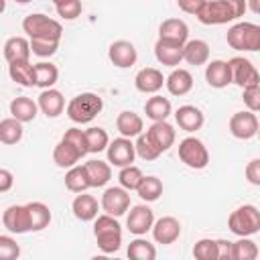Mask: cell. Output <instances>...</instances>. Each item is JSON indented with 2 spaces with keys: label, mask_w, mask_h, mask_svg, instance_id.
I'll use <instances>...</instances> for the list:
<instances>
[{
  "label": "cell",
  "mask_w": 260,
  "mask_h": 260,
  "mask_svg": "<svg viewBox=\"0 0 260 260\" xmlns=\"http://www.w3.org/2000/svg\"><path fill=\"white\" fill-rule=\"evenodd\" d=\"M248 10V0H207L199 10L197 18L201 24H228L244 16Z\"/></svg>",
  "instance_id": "obj_1"
},
{
  "label": "cell",
  "mask_w": 260,
  "mask_h": 260,
  "mask_svg": "<svg viewBox=\"0 0 260 260\" xmlns=\"http://www.w3.org/2000/svg\"><path fill=\"white\" fill-rule=\"evenodd\" d=\"M93 234L98 240V246L104 254H112L118 252L122 246V228L118 223V219L110 213L98 215L95 223H93Z\"/></svg>",
  "instance_id": "obj_2"
},
{
  "label": "cell",
  "mask_w": 260,
  "mask_h": 260,
  "mask_svg": "<svg viewBox=\"0 0 260 260\" xmlns=\"http://www.w3.org/2000/svg\"><path fill=\"white\" fill-rule=\"evenodd\" d=\"M102 108H104L102 98L98 93L85 91L71 98V102L67 104V116L75 124H87L102 112Z\"/></svg>",
  "instance_id": "obj_3"
},
{
  "label": "cell",
  "mask_w": 260,
  "mask_h": 260,
  "mask_svg": "<svg viewBox=\"0 0 260 260\" xmlns=\"http://www.w3.org/2000/svg\"><path fill=\"white\" fill-rule=\"evenodd\" d=\"M228 228L236 236H254L260 232V211L256 205H240L228 217Z\"/></svg>",
  "instance_id": "obj_4"
},
{
  "label": "cell",
  "mask_w": 260,
  "mask_h": 260,
  "mask_svg": "<svg viewBox=\"0 0 260 260\" xmlns=\"http://www.w3.org/2000/svg\"><path fill=\"white\" fill-rule=\"evenodd\" d=\"M225 41L236 51H260V24L236 22L228 30Z\"/></svg>",
  "instance_id": "obj_5"
},
{
  "label": "cell",
  "mask_w": 260,
  "mask_h": 260,
  "mask_svg": "<svg viewBox=\"0 0 260 260\" xmlns=\"http://www.w3.org/2000/svg\"><path fill=\"white\" fill-rule=\"evenodd\" d=\"M22 30L30 39H57V41H61V35H63L61 22L55 18H49L47 14H41V12L28 14L22 20Z\"/></svg>",
  "instance_id": "obj_6"
},
{
  "label": "cell",
  "mask_w": 260,
  "mask_h": 260,
  "mask_svg": "<svg viewBox=\"0 0 260 260\" xmlns=\"http://www.w3.org/2000/svg\"><path fill=\"white\" fill-rule=\"evenodd\" d=\"M179 158L189 167V169H205L209 165V152L205 148V144L195 138V136H187L179 142Z\"/></svg>",
  "instance_id": "obj_7"
},
{
  "label": "cell",
  "mask_w": 260,
  "mask_h": 260,
  "mask_svg": "<svg viewBox=\"0 0 260 260\" xmlns=\"http://www.w3.org/2000/svg\"><path fill=\"white\" fill-rule=\"evenodd\" d=\"M258 130H260V122L252 110L236 112L230 118V132L238 140H250L252 136L258 134Z\"/></svg>",
  "instance_id": "obj_8"
},
{
  "label": "cell",
  "mask_w": 260,
  "mask_h": 260,
  "mask_svg": "<svg viewBox=\"0 0 260 260\" xmlns=\"http://www.w3.org/2000/svg\"><path fill=\"white\" fill-rule=\"evenodd\" d=\"M230 67H232V83L240 85L242 89L260 83V73L252 65L250 59H246V57H234V59H230Z\"/></svg>",
  "instance_id": "obj_9"
},
{
  "label": "cell",
  "mask_w": 260,
  "mask_h": 260,
  "mask_svg": "<svg viewBox=\"0 0 260 260\" xmlns=\"http://www.w3.org/2000/svg\"><path fill=\"white\" fill-rule=\"evenodd\" d=\"M108 152V162L114 165V167H128L134 162V156H136V144L126 138V136H120L116 140H112L106 148Z\"/></svg>",
  "instance_id": "obj_10"
},
{
  "label": "cell",
  "mask_w": 260,
  "mask_h": 260,
  "mask_svg": "<svg viewBox=\"0 0 260 260\" xmlns=\"http://www.w3.org/2000/svg\"><path fill=\"white\" fill-rule=\"evenodd\" d=\"M102 209L114 217H120L124 215L128 209H130V195H128V189H124L122 185L120 187H110L104 191L102 195Z\"/></svg>",
  "instance_id": "obj_11"
},
{
  "label": "cell",
  "mask_w": 260,
  "mask_h": 260,
  "mask_svg": "<svg viewBox=\"0 0 260 260\" xmlns=\"http://www.w3.org/2000/svg\"><path fill=\"white\" fill-rule=\"evenodd\" d=\"M2 223L12 234H26L30 232V215L26 205H10L2 213Z\"/></svg>",
  "instance_id": "obj_12"
},
{
  "label": "cell",
  "mask_w": 260,
  "mask_h": 260,
  "mask_svg": "<svg viewBox=\"0 0 260 260\" xmlns=\"http://www.w3.org/2000/svg\"><path fill=\"white\" fill-rule=\"evenodd\" d=\"M126 225H128V230H130L132 234L144 236V234H146L148 230H152V225H154V211H152L148 205H144V203L134 205V207L130 209L128 217H126Z\"/></svg>",
  "instance_id": "obj_13"
},
{
  "label": "cell",
  "mask_w": 260,
  "mask_h": 260,
  "mask_svg": "<svg viewBox=\"0 0 260 260\" xmlns=\"http://www.w3.org/2000/svg\"><path fill=\"white\" fill-rule=\"evenodd\" d=\"M179 236H181V223L173 215H165V217L156 219L154 225H152V238H154L156 244L169 246V244L177 242Z\"/></svg>",
  "instance_id": "obj_14"
},
{
  "label": "cell",
  "mask_w": 260,
  "mask_h": 260,
  "mask_svg": "<svg viewBox=\"0 0 260 260\" xmlns=\"http://www.w3.org/2000/svg\"><path fill=\"white\" fill-rule=\"evenodd\" d=\"M108 57L110 61L120 67V69H126V67H132L138 59V53H136V47L130 43V41H114L108 49Z\"/></svg>",
  "instance_id": "obj_15"
},
{
  "label": "cell",
  "mask_w": 260,
  "mask_h": 260,
  "mask_svg": "<svg viewBox=\"0 0 260 260\" xmlns=\"http://www.w3.org/2000/svg\"><path fill=\"white\" fill-rule=\"evenodd\" d=\"M205 81L209 83V87H215V89L228 87L232 83V67H230V61L215 59V61L207 63V67H205Z\"/></svg>",
  "instance_id": "obj_16"
},
{
  "label": "cell",
  "mask_w": 260,
  "mask_h": 260,
  "mask_svg": "<svg viewBox=\"0 0 260 260\" xmlns=\"http://www.w3.org/2000/svg\"><path fill=\"white\" fill-rule=\"evenodd\" d=\"M158 39L185 45V43L189 41V26H187V22L181 20V18H167V20H162L160 26H158Z\"/></svg>",
  "instance_id": "obj_17"
},
{
  "label": "cell",
  "mask_w": 260,
  "mask_h": 260,
  "mask_svg": "<svg viewBox=\"0 0 260 260\" xmlns=\"http://www.w3.org/2000/svg\"><path fill=\"white\" fill-rule=\"evenodd\" d=\"M183 47L179 43H171L165 39H158L154 43V57L158 63L167 65V67H177L183 61Z\"/></svg>",
  "instance_id": "obj_18"
},
{
  "label": "cell",
  "mask_w": 260,
  "mask_h": 260,
  "mask_svg": "<svg viewBox=\"0 0 260 260\" xmlns=\"http://www.w3.org/2000/svg\"><path fill=\"white\" fill-rule=\"evenodd\" d=\"M37 104H39V110H41L47 118H57V116L65 110V98H63V93H61L59 89H53V87L43 89V91L39 93Z\"/></svg>",
  "instance_id": "obj_19"
},
{
  "label": "cell",
  "mask_w": 260,
  "mask_h": 260,
  "mask_svg": "<svg viewBox=\"0 0 260 260\" xmlns=\"http://www.w3.org/2000/svg\"><path fill=\"white\" fill-rule=\"evenodd\" d=\"M165 81H167V77H162V73L154 67H144L134 77V85L140 93H156Z\"/></svg>",
  "instance_id": "obj_20"
},
{
  "label": "cell",
  "mask_w": 260,
  "mask_h": 260,
  "mask_svg": "<svg viewBox=\"0 0 260 260\" xmlns=\"http://www.w3.org/2000/svg\"><path fill=\"white\" fill-rule=\"evenodd\" d=\"M146 134H148V136H150V140L158 146V150H160V152H167V150L175 144V138H177L175 128H173L167 120L152 122V124H150V128L146 130Z\"/></svg>",
  "instance_id": "obj_21"
},
{
  "label": "cell",
  "mask_w": 260,
  "mask_h": 260,
  "mask_svg": "<svg viewBox=\"0 0 260 260\" xmlns=\"http://www.w3.org/2000/svg\"><path fill=\"white\" fill-rule=\"evenodd\" d=\"M175 120H177V124H179L181 130H185V132H195V130H199V128L203 126L205 116H203V112H201L199 108L187 104V106L177 108Z\"/></svg>",
  "instance_id": "obj_22"
},
{
  "label": "cell",
  "mask_w": 260,
  "mask_h": 260,
  "mask_svg": "<svg viewBox=\"0 0 260 260\" xmlns=\"http://www.w3.org/2000/svg\"><path fill=\"white\" fill-rule=\"evenodd\" d=\"M81 156H83L81 150L75 148V146H73L71 142H67L65 138H61V140L57 142V146L53 148V160H55V165L61 167V169H71V167H75Z\"/></svg>",
  "instance_id": "obj_23"
},
{
  "label": "cell",
  "mask_w": 260,
  "mask_h": 260,
  "mask_svg": "<svg viewBox=\"0 0 260 260\" xmlns=\"http://www.w3.org/2000/svg\"><path fill=\"white\" fill-rule=\"evenodd\" d=\"M71 211L77 219L81 221H91L98 217V199L93 195H87L85 191L75 195L73 203H71Z\"/></svg>",
  "instance_id": "obj_24"
},
{
  "label": "cell",
  "mask_w": 260,
  "mask_h": 260,
  "mask_svg": "<svg viewBox=\"0 0 260 260\" xmlns=\"http://www.w3.org/2000/svg\"><path fill=\"white\" fill-rule=\"evenodd\" d=\"M30 41L24 37H10L4 43V59L8 63H18V61H28L30 57Z\"/></svg>",
  "instance_id": "obj_25"
},
{
  "label": "cell",
  "mask_w": 260,
  "mask_h": 260,
  "mask_svg": "<svg viewBox=\"0 0 260 260\" xmlns=\"http://www.w3.org/2000/svg\"><path fill=\"white\" fill-rule=\"evenodd\" d=\"M116 128H118V132H120L122 136L132 138V136L142 134L144 122H142V118H140L138 114H134V112H130V110H124V112H120L118 118H116Z\"/></svg>",
  "instance_id": "obj_26"
},
{
  "label": "cell",
  "mask_w": 260,
  "mask_h": 260,
  "mask_svg": "<svg viewBox=\"0 0 260 260\" xmlns=\"http://www.w3.org/2000/svg\"><path fill=\"white\" fill-rule=\"evenodd\" d=\"M8 75L14 83L22 87H32L37 85V75H35V65L30 61H18V63H8Z\"/></svg>",
  "instance_id": "obj_27"
},
{
  "label": "cell",
  "mask_w": 260,
  "mask_h": 260,
  "mask_svg": "<svg viewBox=\"0 0 260 260\" xmlns=\"http://www.w3.org/2000/svg\"><path fill=\"white\" fill-rule=\"evenodd\" d=\"M165 85H167L169 93H173V95H185L193 87V75L187 69H181V67L179 69H173L171 75L167 77Z\"/></svg>",
  "instance_id": "obj_28"
},
{
  "label": "cell",
  "mask_w": 260,
  "mask_h": 260,
  "mask_svg": "<svg viewBox=\"0 0 260 260\" xmlns=\"http://www.w3.org/2000/svg\"><path fill=\"white\" fill-rule=\"evenodd\" d=\"M209 59V45L201 39H191L183 47V61L189 65H203Z\"/></svg>",
  "instance_id": "obj_29"
},
{
  "label": "cell",
  "mask_w": 260,
  "mask_h": 260,
  "mask_svg": "<svg viewBox=\"0 0 260 260\" xmlns=\"http://www.w3.org/2000/svg\"><path fill=\"white\" fill-rule=\"evenodd\" d=\"M37 110H39V104L32 102L30 98H26V95H18V98H14L10 102V114H12V118L20 120L22 124L24 122H32L37 118Z\"/></svg>",
  "instance_id": "obj_30"
},
{
  "label": "cell",
  "mask_w": 260,
  "mask_h": 260,
  "mask_svg": "<svg viewBox=\"0 0 260 260\" xmlns=\"http://www.w3.org/2000/svg\"><path fill=\"white\" fill-rule=\"evenodd\" d=\"M173 112V106L169 102V98H162V95H152L146 100L144 104V114L146 118H150L152 122H160V120H167Z\"/></svg>",
  "instance_id": "obj_31"
},
{
  "label": "cell",
  "mask_w": 260,
  "mask_h": 260,
  "mask_svg": "<svg viewBox=\"0 0 260 260\" xmlns=\"http://www.w3.org/2000/svg\"><path fill=\"white\" fill-rule=\"evenodd\" d=\"M85 171H87L91 187H104L112 179V167L106 160H87Z\"/></svg>",
  "instance_id": "obj_32"
},
{
  "label": "cell",
  "mask_w": 260,
  "mask_h": 260,
  "mask_svg": "<svg viewBox=\"0 0 260 260\" xmlns=\"http://www.w3.org/2000/svg\"><path fill=\"white\" fill-rule=\"evenodd\" d=\"M65 187L69 191H73V193H83L85 189L91 187L87 171H85V165H75L65 173Z\"/></svg>",
  "instance_id": "obj_33"
},
{
  "label": "cell",
  "mask_w": 260,
  "mask_h": 260,
  "mask_svg": "<svg viewBox=\"0 0 260 260\" xmlns=\"http://www.w3.org/2000/svg\"><path fill=\"white\" fill-rule=\"evenodd\" d=\"M28 215H30V232H41L51 223V209L43 201H30L26 203Z\"/></svg>",
  "instance_id": "obj_34"
},
{
  "label": "cell",
  "mask_w": 260,
  "mask_h": 260,
  "mask_svg": "<svg viewBox=\"0 0 260 260\" xmlns=\"http://www.w3.org/2000/svg\"><path fill=\"white\" fill-rule=\"evenodd\" d=\"M22 122L20 120H16V118H4L2 122H0V140L4 142V144H16V142H20V138H22Z\"/></svg>",
  "instance_id": "obj_35"
},
{
  "label": "cell",
  "mask_w": 260,
  "mask_h": 260,
  "mask_svg": "<svg viewBox=\"0 0 260 260\" xmlns=\"http://www.w3.org/2000/svg\"><path fill=\"white\" fill-rule=\"evenodd\" d=\"M136 193H138V197H140L142 201H146V203H148V201H156V199L162 195V181H160L158 177L148 175V177H144V179L140 181Z\"/></svg>",
  "instance_id": "obj_36"
},
{
  "label": "cell",
  "mask_w": 260,
  "mask_h": 260,
  "mask_svg": "<svg viewBox=\"0 0 260 260\" xmlns=\"http://www.w3.org/2000/svg\"><path fill=\"white\" fill-rule=\"evenodd\" d=\"M35 75H37V87H43V89H49L57 83L59 79V69L57 65L53 63H37L35 65Z\"/></svg>",
  "instance_id": "obj_37"
},
{
  "label": "cell",
  "mask_w": 260,
  "mask_h": 260,
  "mask_svg": "<svg viewBox=\"0 0 260 260\" xmlns=\"http://www.w3.org/2000/svg\"><path fill=\"white\" fill-rule=\"evenodd\" d=\"M258 258V246L248 236H240L238 242H232V260H254Z\"/></svg>",
  "instance_id": "obj_38"
},
{
  "label": "cell",
  "mask_w": 260,
  "mask_h": 260,
  "mask_svg": "<svg viewBox=\"0 0 260 260\" xmlns=\"http://www.w3.org/2000/svg\"><path fill=\"white\" fill-rule=\"evenodd\" d=\"M128 258L132 260H154L156 258V248L142 238H136L128 246Z\"/></svg>",
  "instance_id": "obj_39"
},
{
  "label": "cell",
  "mask_w": 260,
  "mask_h": 260,
  "mask_svg": "<svg viewBox=\"0 0 260 260\" xmlns=\"http://www.w3.org/2000/svg\"><path fill=\"white\" fill-rule=\"evenodd\" d=\"M136 154L142 158V160H156L162 152L158 150V146L150 140V136L146 134V132H142V134H138V138H136Z\"/></svg>",
  "instance_id": "obj_40"
},
{
  "label": "cell",
  "mask_w": 260,
  "mask_h": 260,
  "mask_svg": "<svg viewBox=\"0 0 260 260\" xmlns=\"http://www.w3.org/2000/svg\"><path fill=\"white\" fill-rule=\"evenodd\" d=\"M193 256L197 260H219V250H217V240L211 238H201L193 246Z\"/></svg>",
  "instance_id": "obj_41"
},
{
  "label": "cell",
  "mask_w": 260,
  "mask_h": 260,
  "mask_svg": "<svg viewBox=\"0 0 260 260\" xmlns=\"http://www.w3.org/2000/svg\"><path fill=\"white\" fill-rule=\"evenodd\" d=\"M142 179H144L142 171H140L138 167H134V165L122 167L120 173H118V181H120V185H122L124 189H128V191H136Z\"/></svg>",
  "instance_id": "obj_42"
},
{
  "label": "cell",
  "mask_w": 260,
  "mask_h": 260,
  "mask_svg": "<svg viewBox=\"0 0 260 260\" xmlns=\"http://www.w3.org/2000/svg\"><path fill=\"white\" fill-rule=\"evenodd\" d=\"M85 136H87V146H89V152H102L108 148L110 144V136L104 128H98V126H91L85 130Z\"/></svg>",
  "instance_id": "obj_43"
},
{
  "label": "cell",
  "mask_w": 260,
  "mask_h": 260,
  "mask_svg": "<svg viewBox=\"0 0 260 260\" xmlns=\"http://www.w3.org/2000/svg\"><path fill=\"white\" fill-rule=\"evenodd\" d=\"M30 49L37 57H51L59 49L57 39H30Z\"/></svg>",
  "instance_id": "obj_44"
},
{
  "label": "cell",
  "mask_w": 260,
  "mask_h": 260,
  "mask_svg": "<svg viewBox=\"0 0 260 260\" xmlns=\"http://www.w3.org/2000/svg\"><path fill=\"white\" fill-rule=\"evenodd\" d=\"M63 138L67 140V142H71L75 148H79L81 150V154L85 156L87 152H89V146H87V136H85V130H81V128H69V130H65V134H63Z\"/></svg>",
  "instance_id": "obj_45"
},
{
  "label": "cell",
  "mask_w": 260,
  "mask_h": 260,
  "mask_svg": "<svg viewBox=\"0 0 260 260\" xmlns=\"http://www.w3.org/2000/svg\"><path fill=\"white\" fill-rule=\"evenodd\" d=\"M57 8V14L65 20H75L79 14H81V0H65L61 4L55 6Z\"/></svg>",
  "instance_id": "obj_46"
},
{
  "label": "cell",
  "mask_w": 260,
  "mask_h": 260,
  "mask_svg": "<svg viewBox=\"0 0 260 260\" xmlns=\"http://www.w3.org/2000/svg\"><path fill=\"white\" fill-rule=\"evenodd\" d=\"M18 256H20V248H18L16 240H12L10 236H0V258L14 260Z\"/></svg>",
  "instance_id": "obj_47"
},
{
  "label": "cell",
  "mask_w": 260,
  "mask_h": 260,
  "mask_svg": "<svg viewBox=\"0 0 260 260\" xmlns=\"http://www.w3.org/2000/svg\"><path fill=\"white\" fill-rule=\"evenodd\" d=\"M242 100H244V104H246L248 110L260 112V83L258 85H252V87H246L244 93H242Z\"/></svg>",
  "instance_id": "obj_48"
},
{
  "label": "cell",
  "mask_w": 260,
  "mask_h": 260,
  "mask_svg": "<svg viewBox=\"0 0 260 260\" xmlns=\"http://www.w3.org/2000/svg\"><path fill=\"white\" fill-rule=\"evenodd\" d=\"M244 173H246L248 183L260 187V158H252V160L246 165V171H244Z\"/></svg>",
  "instance_id": "obj_49"
},
{
  "label": "cell",
  "mask_w": 260,
  "mask_h": 260,
  "mask_svg": "<svg viewBox=\"0 0 260 260\" xmlns=\"http://www.w3.org/2000/svg\"><path fill=\"white\" fill-rule=\"evenodd\" d=\"M205 2L207 0H177V4H179V8L183 10V12H187V14H199V10L205 6Z\"/></svg>",
  "instance_id": "obj_50"
},
{
  "label": "cell",
  "mask_w": 260,
  "mask_h": 260,
  "mask_svg": "<svg viewBox=\"0 0 260 260\" xmlns=\"http://www.w3.org/2000/svg\"><path fill=\"white\" fill-rule=\"evenodd\" d=\"M12 183H14V177H12V173H10L8 169H0V193H6V191H10Z\"/></svg>",
  "instance_id": "obj_51"
},
{
  "label": "cell",
  "mask_w": 260,
  "mask_h": 260,
  "mask_svg": "<svg viewBox=\"0 0 260 260\" xmlns=\"http://www.w3.org/2000/svg\"><path fill=\"white\" fill-rule=\"evenodd\" d=\"M217 250H219V260H232V242L217 240Z\"/></svg>",
  "instance_id": "obj_52"
},
{
  "label": "cell",
  "mask_w": 260,
  "mask_h": 260,
  "mask_svg": "<svg viewBox=\"0 0 260 260\" xmlns=\"http://www.w3.org/2000/svg\"><path fill=\"white\" fill-rule=\"evenodd\" d=\"M248 8L254 14H260V0H248Z\"/></svg>",
  "instance_id": "obj_53"
},
{
  "label": "cell",
  "mask_w": 260,
  "mask_h": 260,
  "mask_svg": "<svg viewBox=\"0 0 260 260\" xmlns=\"http://www.w3.org/2000/svg\"><path fill=\"white\" fill-rule=\"evenodd\" d=\"M14 2H18V4H26V2H30V0H14Z\"/></svg>",
  "instance_id": "obj_54"
},
{
  "label": "cell",
  "mask_w": 260,
  "mask_h": 260,
  "mask_svg": "<svg viewBox=\"0 0 260 260\" xmlns=\"http://www.w3.org/2000/svg\"><path fill=\"white\" fill-rule=\"evenodd\" d=\"M61 2H65V0H53V4L57 6V4H61Z\"/></svg>",
  "instance_id": "obj_55"
},
{
  "label": "cell",
  "mask_w": 260,
  "mask_h": 260,
  "mask_svg": "<svg viewBox=\"0 0 260 260\" xmlns=\"http://www.w3.org/2000/svg\"><path fill=\"white\" fill-rule=\"evenodd\" d=\"M258 136H260V130H258Z\"/></svg>",
  "instance_id": "obj_56"
}]
</instances>
